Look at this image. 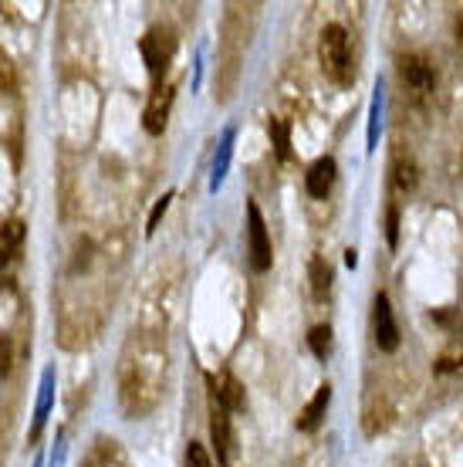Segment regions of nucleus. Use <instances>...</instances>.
Listing matches in <instances>:
<instances>
[{"label":"nucleus","instance_id":"1","mask_svg":"<svg viewBox=\"0 0 463 467\" xmlns=\"http://www.w3.org/2000/svg\"><path fill=\"white\" fill-rule=\"evenodd\" d=\"M318 61L322 71L335 85H352L355 82V65H352V47H348V35L342 24H328L318 41Z\"/></svg>","mask_w":463,"mask_h":467},{"label":"nucleus","instance_id":"2","mask_svg":"<svg viewBox=\"0 0 463 467\" xmlns=\"http://www.w3.org/2000/svg\"><path fill=\"white\" fill-rule=\"evenodd\" d=\"M247 254H251V268L257 275L271 271V261H274V251H271V237H267V223L261 217V207L254 200L247 203Z\"/></svg>","mask_w":463,"mask_h":467},{"label":"nucleus","instance_id":"3","mask_svg":"<svg viewBox=\"0 0 463 467\" xmlns=\"http://www.w3.org/2000/svg\"><path fill=\"white\" fill-rule=\"evenodd\" d=\"M210 437L217 444V457L223 467L237 464V444H233V427H231V410L223 407L217 393H210Z\"/></svg>","mask_w":463,"mask_h":467},{"label":"nucleus","instance_id":"4","mask_svg":"<svg viewBox=\"0 0 463 467\" xmlns=\"http://www.w3.org/2000/svg\"><path fill=\"white\" fill-rule=\"evenodd\" d=\"M399 78L413 92V99H427L437 88V71L423 55H403L399 58Z\"/></svg>","mask_w":463,"mask_h":467},{"label":"nucleus","instance_id":"5","mask_svg":"<svg viewBox=\"0 0 463 467\" xmlns=\"http://www.w3.org/2000/svg\"><path fill=\"white\" fill-rule=\"evenodd\" d=\"M173 47H176V41L166 27H152L149 35L139 41V51H142V58H146V68H149L152 78H159L162 71L170 68Z\"/></svg>","mask_w":463,"mask_h":467},{"label":"nucleus","instance_id":"6","mask_svg":"<svg viewBox=\"0 0 463 467\" xmlns=\"http://www.w3.org/2000/svg\"><path fill=\"white\" fill-rule=\"evenodd\" d=\"M372 328H376V346L383 352L399 349V326H396L393 305H389V295L379 292L376 295V305H372Z\"/></svg>","mask_w":463,"mask_h":467},{"label":"nucleus","instance_id":"7","mask_svg":"<svg viewBox=\"0 0 463 467\" xmlns=\"http://www.w3.org/2000/svg\"><path fill=\"white\" fill-rule=\"evenodd\" d=\"M170 109H173V85L162 82L152 88L149 102H146V112H142V129L149 136H159L166 122H170Z\"/></svg>","mask_w":463,"mask_h":467},{"label":"nucleus","instance_id":"8","mask_svg":"<svg viewBox=\"0 0 463 467\" xmlns=\"http://www.w3.org/2000/svg\"><path fill=\"white\" fill-rule=\"evenodd\" d=\"M335 176H338V166L332 156H322V160H314L312 166H308V173H304V187H308V193H312L314 200L328 197V190L335 187Z\"/></svg>","mask_w":463,"mask_h":467},{"label":"nucleus","instance_id":"9","mask_svg":"<svg viewBox=\"0 0 463 467\" xmlns=\"http://www.w3.org/2000/svg\"><path fill=\"white\" fill-rule=\"evenodd\" d=\"M328 403H332V386L322 383L318 389H314V397L308 400V407L298 413V431H314V427L324 420V410H328Z\"/></svg>","mask_w":463,"mask_h":467},{"label":"nucleus","instance_id":"10","mask_svg":"<svg viewBox=\"0 0 463 467\" xmlns=\"http://www.w3.org/2000/svg\"><path fill=\"white\" fill-rule=\"evenodd\" d=\"M24 227L21 221H7L0 223V268H7L14 257L21 254V244H24Z\"/></svg>","mask_w":463,"mask_h":467},{"label":"nucleus","instance_id":"11","mask_svg":"<svg viewBox=\"0 0 463 467\" xmlns=\"http://www.w3.org/2000/svg\"><path fill=\"white\" fill-rule=\"evenodd\" d=\"M419 183V166L413 156H399L393 163V187L399 190V193H413Z\"/></svg>","mask_w":463,"mask_h":467},{"label":"nucleus","instance_id":"12","mask_svg":"<svg viewBox=\"0 0 463 467\" xmlns=\"http://www.w3.org/2000/svg\"><path fill=\"white\" fill-rule=\"evenodd\" d=\"M51 400H55V369H45V379H41V397H37V410H35V431H31V437H35V441H37V433L45 431Z\"/></svg>","mask_w":463,"mask_h":467},{"label":"nucleus","instance_id":"13","mask_svg":"<svg viewBox=\"0 0 463 467\" xmlns=\"http://www.w3.org/2000/svg\"><path fill=\"white\" fill-rule=\"evenodd\" d=\"M308 278H312V295L318 298V302H324L328 292H332V268L324 265V257H312Z\"/></svg>","mask_w":463,"mask_h":467},{"label":"nucleus","instance_id":"14","mask_svg":"<svg viewBox=\"0 0 463 467\" xmlns=\"http://www.w3.org/2000/svg\"><path fill=\"white\" fill-rule=\"evenodd\" d=\"M231 152H233V129H227L221 140V152H217V163H213V180H210V190H217L223 183V173L231 166Z\"/></svg>","mask_w":463,"mask_h":467},{"label":"nucleus","instance_id":"15","mask_svg":"<svg viewBox=\"0 0 463 467\" xmlns=\"http://www.w3.org/2000/svg\"><path fill=\"white\" fill-rule=\"evenodd\" d=\"M267 132H271V142H274V152H278V160H288V156H291L288 122H281V119H271V122H267Z\"/></svg>","mask_w":463,"mask_h":467},{"label":"nucleus","instance_id":"16","mask_svg":"<svg viewBox=\"0 0 463 467\" xmlns=\"http://www.w3.org/2000/svg\"><path fill=\"white\" fill-rule=\"evenodd\" d=\"M308 346H312V352L318 359H328V356H332V328L314 326L312 332H308Z\"/></svg>","mask_w":463,"mask_h":467},{"label":"nucleus","instance_id":"17","mask_svg":"<svg viewBox=\"0 0 463 467\" xmlns=\"http://www.w3.org/2000/svg\"><path fill=\"white\" fill-rule=\"evenodd\" d=\"M170 203H173V190L170 193H162L159 200H156V207H152V213H149V221H146V234H156V227H159V221L166 217V211H170Z\"/></svg>","mask_w":463,"mask_h":467},{"label":"nucleus","instance_id":"18","mask_svg":"<svg viewBox=\"0 0 463 467\" xmlns=\"http://www.w3.org/2000/svg\"><path fill=\"white\" fill-rule=\"evenodd\" d=\"M379 109H383V92L376 88V95H372V112H369V152L376 150V132H379Z\"/></svg>","mask_w":463,"mask_h":467},{"label":"nucleus","instance_id":"19","mask_svg":"<svg viewBox=\"0 0 463 467\" xmlns=\"http://www.w3.org/2000/svg\"><path fill=\"white\" fill-rule=\"evenodd\" d=\"M186 467H213V464H210L207 451H203V444L190 441V451H186Z\"/></svg>","mask_w":463,"mask_h":467},{"label":"nucleus","instance_id":"20","mask_svg":"<svg viewBox=\"0 0 463 467\" xmlns=\"http://www.w3.org/2000/svg\"><path fill=\"white\" fill-rule=\"evenodd\" d=\"M386 237H389V247L399 244V207L386 211Z\"/></svg>","mask_w":463,"mask_h":467},{"label":"nucleus","instance_id":"21","mask_svg":"<svg viewBox=\"0 0 463 467\" xmlns=\"http://www.w3.org/2000/svg\"><path fill=\"white\" fill-rule=\"evenodd\" d=\"M14 85V75H11V65L4 58V51H0V92H7Z\"/></svg>","mask_w":463,"mask_h":467},{"label":"nucleus","instance_id":"22","mask_svg":"<svg viewBox=\"0 0 463 467\" xmlns=\"http://www.w3.org/2000/svg\"><path fill=\"white\" fill-rule=\"evenodd\" d=\"M345 265H348V268H355V265H359V254H355L352 247H348V251H345Z\"/></svg>","mask_w":463,"mask_h":467},{"label":"nucleus","instance_id":"23","mask_svg":"<svg viewBox=\"0 0 463 467\" xmlns=\"http://www.w3.org/2000/svg\"><path fill=\"white\" fill-rule=\"evenodd\" d=\"M457 41L463 45V11H460V17H457Z\"/></svg>","mask_w":463,"mask_h":467},{"label":"nucleus","instance_id":"24","mask_svg":"<svg viewBox=\"0 0 463 467\" xmlns=\"http://www.w3.org/2000/svg\"><path fill=\"white\" fill-rule=\"evenodd\" d=\"M460 342H463V339H460Z\"/></svg>","mask_w":463,"mask_h":467}]
</instances>
